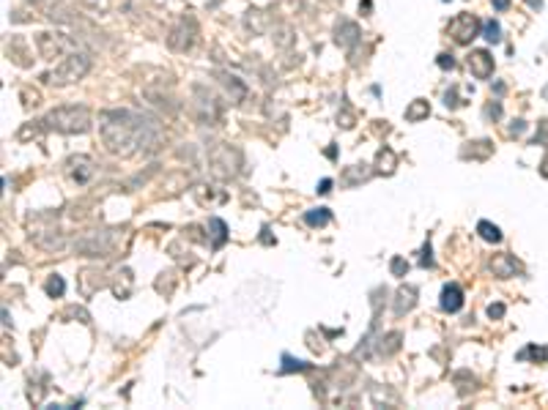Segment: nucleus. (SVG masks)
<instances>
[{
	"mask_svg": "<svg viewBox=\"0 0 548 410\" xmlns=\"http://www.w3.org/2000/svg\"><path fill=\"white\" fill-rule=\"evenodd\" d=\"M208 224H211V230H214V241H211V246H214V249H219V246L225 244V238H228V227H225V222H222V219H211Z\"/></svg>",
	"mask_w": 548,
	"mask_h": 410,
	"instance_id": "obj_18",
	"label": "nucleus"
},
{
	"mask_svg": "<svg viewBox=\"0 0 548 410\" xmlns=\"http://www.w3.org/2000/svg\"><path fill=\"white\" fill-rule=\"evenodd\" d=\"M36 46H39V52H42V58L55 60V58H61L66 50H72V41L63 36V33H39Z\"/></svg>",
	"mask_w": 548,
	"mask_h": 410,
	"instance_id": "obj_6",
	"label": "nucleus"
},
{
	"mask_svg": "<svg viewBox=\"0 0 548 410\" xmlns=\"http://www.w3.org/2000/svg\"><path fill=\"white\" fill-rule=\"evenodd\" d=\"M389 271H392V276H406V271H409V262H406L403 257L395 254L392 262H389Z\"/></svg>",
	"mask_w": 548,
	"mask_h": 410,
	"instance_id": "obj_21",
	"label": "nucleus"
},
{
	"mask_svg": "<svg viewBox=\"0 0 548 410\" xmlns=\"http://www.w3.org/2000/svg\"><path fill=\"white\" fill-rule=\"evenodd\" d=\"M417 304V287H400L398 290V301H395V314H406L409 309Z\"/></svg>",
	"mask_w": 548,
	"mask_h": 410,
	"instance_id": "obj_12",
	"label": "nucleus"
},
{
	"mask_svg": "<svg viewBox=\"0 0 548 410\" xmlns=\"http://www.w3.org/2000/svg\"><path fill=\"white\" fill-rule=\"evenodd\" d=\"M444 98H447V102H444L447 107H455V104H458V102H455V90H450V93H447Z\"/></svg>",
	"mask_w": 548,
	"mask_h": 410,
	"instance_id": "obj_30",
	"label": "nucleus"
},
{
	"mask_svg": "<svg viewBox=\"0 0 548 410\" xmlns=\"http://www.w3.org/2000/svg\"><path fill=\"white\" fill-rule=\"evenodd\" d=\"M507 6H510V0H493V8L496 11H504Z\"/></svg>",
	"mask_w": 548,
	"mask_h": 410,
	"instance_id": "obj_31",
	"label": "nucleus"
},
{
	"mask_svg": "<svg viewBox=\"0 0 548 410\" xmlns=\"http://www.w3.org/2000/svg\"><path fill=\"white\" fill-rule=\"evenodd\" d=\"M42 123L61 134H83L91 128V112L85 107H77V104H66V107H58L52 112H47Z\"/></svg>",
	"mask_w": 548,
	"mask_h": 410,
	"instance_id": "obj_2",
	"label": "nucleus"
},
{
	"mask_svg": "<svg viewBox=\"0 0 548 410\" xmlns=\"http://www.w3.org/2000/svg\"><path fill=\"white\" fill-rule=\"evenodd\" d=\"M444 3H447V0H444Z\"/></svg>",
	"mask_w": 548,
	"mask_h": 410,
	"instance_id": "obj_34",
	"label": "nucleus"
},
{
	"mask_svg": "<svg viewBox=\"0 0 548 410\" xmlns=\"http://www.w3.org/2000/svg\"><path fill=\"white\" fill-rule=\"evenodd\" d=\"M430 115V104L425 102V98H417V102H411L409 107H406V120L409 123H419L425 120Z\"/></svg>",
	"mask_w": 548,
	"mask_h": 410,
	"instance_id": "obj_13",
	"label": "nucleus"
},
{
	"mask_svg": "<svg viewBox=\"0 0 548 410\" xmlns=\"http://www.w3.org/2000/svg\"><path fill=\"white\" fill-rule=\"evenodd\" d=\"M329 219H332L329 208H313V210H307V214H305V222L310 227H324Z\"/></svg>",
	"mask_w": 548,
	"mask_h": 410,
	"instance_id": "obj_16",
	"label": "nucleus"
},
{
	"mask_svg": "<svg viewBox=\"0 0 548 410\" xmlns=\"http://www.w3.org/2000/svg\"><path fill=\"white\" fill-rule=\"evenodd\" d=\"M523 128H526V123H523V120H515V126H510V134H521Z\"/></svg>",
	"mask_w": 548,
	"mask_h": 410,
	"instance_id": "obj_29",
	"label": "nucleus"
},
{
	"mask_svg": "<svg viewBox=\"0 0 548 410\" xmlns=\"http://www.w3.org/2000/svg\"><path fill=\"white\" fill-rule=\"evenodd\" d=\"M44 290H47V296L58 298V296H63V290H66V282H63V279L55 274V276H52L50 282H47V287H44Z\"/></svg>",
	"mask_w": 548,
	"mask_h": 410,
	"instance_id": "obj_19",
	"label": "nucleus"
},
{
	"mask_svg": "<svg viewBox=\"0 0 548 410\" xmlns=\"http://www.w3.org/2000/svg\"><path fill=\"white\" fill-rule=\"evenodd\" d=\"M485 115H488V118H499V115H502V104H499V102L488 104V107H485Z\"/></svg>",
	"mask_w": 548,
	"mask_h": 410,
	"instance_id": "obj_27",
	"label": "nucleus"
},
{
	"mask_svg": "<svg viewBox=\"0 0 548 410\" xmlns=\"http://www.w3.org/2000/svg\"><path fill=\"white\" fill-rule=\"evenodd\" d=\"M302 369H307V361H299L288 353L283 356V372H302Z\"/></svg>",
	"mask_w": 548,
	"mask_h": 410,
	"instance_id": "obj_20",
	"label": "nucleus"
},
{
	"mask_svg": "<svg viewBox=\"0 0 548 410\" xmlns=\"http://www.w3.org/2000/svg\"><path fill=\"white\" fill-rule=\"evenodd\" d=\"M477 232H480V238H482V241H488V244H499V241H502V230H499L493 222L482 219L480 224H477Z\"/></svg>",
	"mask_w": 548,
	"mask_h": 410,
	"instance_id": "obj_15",
	"label": "nucleus"
},
{
	"mask_svg": "<svg viewBox=\"0 0 548 410\" xmlns=\"http://www.w3.org/2000/svg\"><path fill=\"white\" fill-rule=\"evenodd\" d=\"M491 271H493V276H499V279H510V276H515V274L521 271V266H518V260L512 254L502 252V254H496L491 260Z\"/></svg>",
	"mask_w": 548,
	"mask_h": 410,
	"instance_id": "obj_9",
	"label": "nucleus"
},
{
	"mask_svg": "<svg viewBox=\"0 0 548 410\" xmlns=\"http://www.w3.org/2000/svg\"><path fill=\"white\" fill-rule=\"evenodd\" d=\"M469 72L474 74L477 80H488L493 74V58H491V52L488 50H471V55H469Z\"/></svg>",
	"mask_w": 548,
	"mask_h": 410,
	"instance_id": "obj_7",
	"label": "nucleus"
},
{
	"mask_svg": "<svg viewBox=\"0 0 548 410\" xmlns=\"http://www.w3.org/2000/svg\"><path fill=\"white\" fill-rule=\"evenodd\" d=\"M370 8H373L370 0H362V3H359V11H370Z\"/></svg>",
	"mask_w": 548,
	"mask_h": 410,
	"instance_id": "obj_32",
	"label": "nucleus"
},
{
	"mask_svg": "<svg viewBox=\"0 0 548 410\" xmlns=\"http://www.w3.org/2000/svg\"><path fill=\"white\" fill-rule=\"evenodd\" d=\"M104 148L115 156H135L140 150H154L162 140V126L154 118L132 110H107L99 118Z\"/></svg>",
	"mask_w": 548,
	"mask_h": 410,
	"instance_id": "obj_1",
	"label": "nucleus"
},
{
	"mask_svg": "<svg viewBox=\"0 0 548 410\" xmlns=\"http://www.w3.org/2000/svg\"><path fill=\"white\" fill-rule=\"evenodd\" d=\"M526 356H534V358H543L545 361L548 358V348H534V344H532V348H526L518 358H526Z\"/></svg>",
	"mask_w": 548,
	"mask_h": 410,
	"instance_id": "obj_23",
	"label": "nucleus"
},
{
	"mask_svg": "<svg viewBox=\"0 0 548 410\" xmlns=\"http://www.w3.org/2000/svg\"><path fill=\"white\" fill-rule=\"evenodd\" d=\"M357 167H359V164H354V167H348V170H346V184H351V186H354L357 180H367V175H370V172H367V170H362V172H359Z\"/></svg>",
	"mask_w": 548,
	"mask_h": 410,
	"instance_id": "obj_22",
	"label": "nucleus"
},
{
	"mask_svg": "<svg viewBox=\"0 0 548 410\" xmlns=\"http://www.w3.org/2000/svg\"><path fill=\"white\" fill-rule=\"evenodd\" d=\"M69 172H72V178L77 184H88L93 178V172H96V167H93V162L88 156H72L69 159Z\"/></svg>",
	"mask_w": 548,
	"mask_h": 410,
	"instance_id": "obj_10",
	"label": "nucleus"
},
{
	"mask_svg": "<svg viewBox=\"0 0 548 410\" xmlns=\"http://www.w3.org/2000/svg\"><path fill=\"white\" fill-rule=\"evenodd\" d=\"M488 318H491V320L504 318V304H491V306H488Z\"/></svg>",
	"mask_w": 548,
	"mask_h": 410,
	"instance_id": "obj_25",
	"label": "nucleus"
},
{
	"mask_svg": "<svg viewBox=\"0 0 548 410\" xmlns=\"http://www.w3.org/2000/svg\"><path fill=\"white\" fill-rule=\"evenodd\" d=\"M482 38L491 41V44H499V41H502V28H499L496 20H485V22H482Z\"/></svg>",
	"mask_w": 548,
	"mask_h": 410,
	"instance_id": "obj_17",
	"label": "nucleus"
},
{
	"mask_svg": "<svg viewBox=\"0 0 548 410\" xmlns=\"http://www.w3.org/2000/svg\"><path fill=\"white\" fill-rule=\"evenodd\" d=\"M436 63H439V68H444V72H452V68H455V58H452V55H447V52H441V55H439V60H436Z\"/></svg>",
	"mask_w": 548,
	"mask_h": 410,
	"instance_id": "obj_24",
	"label": "nucleus"
},
{
	"mask_svg": "<svg viewBox=\"0 0 548 410\" xmlns=\"http://www.w3.org/2000/svg\"><path fill=\"white\" fill-rule=\"evenodd\" d=\"M480 20H477L474 14H458L455 20L447 25V33L452 36V41L460 46L471 44V38H477V33H480Z\"/></svg>",
	"mask_w": 548,
	"mask_h": 410,
	"instance_id": "obj_4",
	"label": "nucleus"
},
{
	"mask_svg": "<svg viewBox=\"0 0 548 410\" xmlns=\"http://www.w3.org/2000/svg\"><path fill=\"white\" fill-rule=\"evenodd\" d=\"M195 41H197V25L192 20H181L167 36V46L176 52H186L195 46Z\"/></svg>",
	"mask_w": 548,
	"mask_h": 410,
	"instance_id": "obj_5",
	"label": "nucleus"
},
{
	"mask_svg": "<svg viewBox=\"0 0 548 410\" xmlns=\"http://www.w3.org/2000/svg\"><path fill=\"white\" fill-rule=\"evenodd\" d=\"M88 72H91V55H88V52H77V50H74V52H69V55L63 58V60L58 63L50 74H44V80L50 82V85L63 88V85H72V82L83 80Z\"/></svg>",
	"mask_w": 548,
	"mask_h": 410,
	"instance_id": "obj_3",
	"label": "nucleus"
},
{
	"mask_svg": "<svg viewBox=\"0 0 548 410\" xmlns=\"http://www.w3.org/2000/svg\"><path fill=\"white\" fill-rule=\"evenodd\" d=\"M419 266H422V268H433V257H430V244H425V249H422V260H419Z\"/></svg>",
	"mask_w": 548,
	"mask_h": 410,
	"instance_id": "obj_26",
	"label": "nucleus"
},
{
	"mask_svg": "<svg viewBox=\"0 0 548 410\" xmlns=\"http://www.w3.org/2000/svg\"><path fill=\"white\" fill-rule=\"evenodd\" d=\"M376 162H378V172H384V175H392L395 172V164H398L392 148H381V150H378V156H376Z\"/></svg>",
	"mask_w": 548,
	"mask_h": 410,
	"instance_id": "obj_14",
	"label": "nucleus"
},
{
	"mask_svg": "<svg viewBox=\"0 0 548 410\" xmlns=\"http://www.w3.org/2000/svg\"><path fill=\"white\" fill-rule=\"evenodd\" d=\"M543 175H545V178H548V159L543 162Z\"/></svg>",
	"mask_w": 548,
	"mask_h": 410,
	"instance_id": "obj_33",
	"label": "nucleus"
},
{
	"mask_svg": "<svg viewBox=\"0 0 548 410\" xmlns=\"http://www.w3.org/2000/svg\"><path fill=\"white\" fill-rule=\"evenodd\" d=\"M460 306H463V290H460L455 282L441 287V309L450 312V314H455V312H460Z\"/></svg>",
	"mask_w": 548,
	"mask_h": 410,
	"instance_id": "obj_11",
	"label": "nucleus"
},
{
	"mask_svg": "<svg viewBox=\"0 0 548 410\" xmlns=\"http://www.w3.org/2000/svg\"><path fill=\"white\" fill-rule=\"evenodd\" d=\"M329 192H332V180L324 178V180L318 184V194H329Z\"/></svg>",
	"mask_w": 548,
	"mask_h": 410,
	"instance_id": "obj_28",
	"label": "nucleus"
},
{
	"mask_svg": "<svg viewBox=\"0 0 548 410\" xmlns=\"http://www.w3.org/2000/svg\"><path fill=\"white\" fill-rule=\"evenodd\" d=\"M362 38V30H359V25L357 22H351V20H340L335 25V41L340 46H346V50H351L357 41Z\"/></svg>",
	"mask_w": 548,
	"mask_h": 410,
	"instance_id": "obj_8",
	"label": "nucleus"
}]
</instances>
